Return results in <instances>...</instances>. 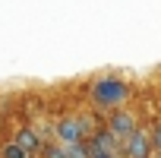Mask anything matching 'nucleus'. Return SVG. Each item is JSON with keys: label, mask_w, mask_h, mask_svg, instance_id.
<instances>
[{"label": "nucleus", "mask_w": 161, "mask_h": 158, "mask_svg": "<svg viewBox=\"0 0 161 158\" xmlns=\"http://www.w3.org/2000/svg\"><path fill=\"white\" fill-rule=\"evenodd\" d=\"M89 158H120V142L108 133V127H98L89 139H86Z\"/></svg>", "instance_id": "nucleus-2"}, {"label": "nucleus", "mask_w": 161, "mask_h": 158, "mask_svg": "<svg viewBox=\"0 0 161 158\" xmlns=\"http://www.w3.org/2000/svg\"><path fill=\"white\" fill-rule=\"evenodd\" d=\"M130 86L123 82L120 76H98L95 82L89 86V98L95 108H111V111H120L126 101H130Z\"/></svg>", "instance_id": "nucleus-1"}, {"label": "nucleus", "mask_w": 161, "mask_h": 158, "mask_svg": "<svg viewBox=\"0 0 161 158\" xmlns=\"http://www.w3.org/2000/svg\"><path fill=\"white\" fill-rule=\"evenodd\" d=\"M152 145H155V152L161 155V123H158V127L152 130Z\"/></svg>", "instance_id": "nucleus-6"}, {"label": "nucleus", "mask_w": 161, "mask_h": 158, "mask_svg": "<svg viewBox=\"0 0 161 158\" xmlns=\"http://www.w3.org/2000/svg\"><path fill=\"white\" fill-rule=\"evenodd\" d=\"M13 142H16V145H19L22 152H29L32 158H38V155H41V149H44L41 136H38V133H35L32 127H22V130H19V133L13 136Z\"/></svg>", "instance_id": "nucleus-5"}, {"label": "nucleus", "mask_w": 161, "mask_h": 158, "mask_svg": "<svg viewBox=\"0 0 161 158\" xmlns=\"http://www.w3.org/2000/svg\"><path fill=\"white\" fill-rule=\"evenodd\" d=\"M108 133L117 139V142H123V139H130L136 130H139V123H136V114L133 111H126V108H120V111H111V117H108Z\"/></svg>", "instance_id": "nucleus-3"}, {"label": "nucleus", "mask_w": 161, "mask_h": 158, "mask_svg": "<svg viewBox=\"0 0 161 158\" xmlns=\"http://www.w3.org/2000/svg\"><path fill=\"white\" fill-rule=\"evenodd\" d=\"M152 152H155V145H152V133L142 130V127H139L130 139L120 142V155H123V158H152Z\"/></svg>", "instance_id": "nucleus-4"}]
</instances>
